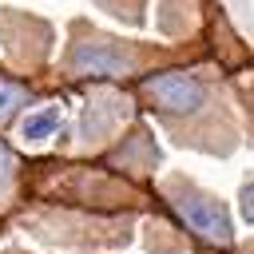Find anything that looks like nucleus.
Listing matches in <instances>:
<instances>
[{
  "label": "nucleus",
  "mask_w": 254,
  "mask_h": 254,
  "mask_svg": "<svg viewBox=\"0 0 254 254\" xmlns=\"http://www.w3.org/2000/svg\"><path fill=\"white\" fill-rule=\"evenodd\" d=\"M16 167H20V159H16V155H12V151L0 143V190H4V187L16 179Z\"/></svg>",
  "instance_id": "nucleus-6"
},
{
  "label": "nucleus",
  "mask_w": 254,
  "mask_h": 254,
  "mask_svg": "<svg viewBox=\"0 0 254 254\" xmlns=\"http://www.w3.org/2000/svg\"><path fill=\"white\" fill-rule=\"evenodd\" d=\"M67 71L71 75H95V79H111L131 71V56L115 44V40H87V44H71L67 56Z\"/></svg>",
  "instance_id": "nucleus-3"
},
{
  "label": "nucleus",
  "mask_w": 254,
  "mask_h": 254,
  "mask_svg": "<svg viewBox=\"0 0 254 254\" xmlns=\"http://www.w3.org/2000/svg\"><path fill=\"white\" fill-rule=\"evenodd\" d=\"M60 103H44L40 111H32L24 123H20V139H28V143H44V139H52L56 135V127H60Z\"/></svg>",
  "instance_id": "nucleus-4"
},
{
  "label": "nucleus",
  "mask_w": 254,
  "mask_h": 254,
  "mask_svg": "<svg viewBox=\"0 0 254 254\" xmlns=\"http://www.w3.org/2000/svg\"><path fill=\"white\" fill-rule=\"evenodd\" d=\"M171 202H175L179 218H183L194 234H202L206 242L230 246L234 230H230L226 206H222L214 194H202V190H198V187H190V183H175V187H171Z\"/></svg>",
  "instance_id": "nucleus-2"
},
{
  "label": "nucleus",
  "mask_w": 254,
  "mask_h": 254,
  "mask_svg": "<svg viewBox=\"0 0 254 254\" xmlns=\"http://www.w3.org/2000/svg\"><path fill=\"white\" fill-rule=\"evenodd\" d=\"M238 202H242V206H238V210H242V218H246V222L254 226V179H250V183L242 187V194H238Z\"/></svg>",
  "instance_id": "nucleus-7"
},
{
  "label": "nucleus",
  "mask_w": 254,
  "mask_h": 254,
  "mask_svg": "<svg viewBox=\"0 0 254 254\" xmlns=\"http://www.w3.org/2000/svg\"><path fill=\"white\" fill-rule=\"evenodd\" d=\"M143 95L151 99V107H155L167 123L198 119V115L210 107V87H206L198 75H187V71L147 75V79H143Z\"/></svg>",
  "instance_id": "nucleus-1"
},
{
  "label": "nucleus",
  "mask_w": 254,
  "mask_h": 254,
  "mask_svg": "<svg viewBox=\"0 0 254 254\" xmlns=\"http://www.w3.org/2000/svg\"><path fill=\"white\" fill-rule=\"evenodd\" d=\"M24 103H28V87L16 79H0V123H8Z\"/></svg>",
  "instance_id": "nucleus-5"
}]
</instances>
